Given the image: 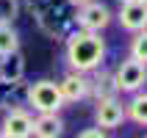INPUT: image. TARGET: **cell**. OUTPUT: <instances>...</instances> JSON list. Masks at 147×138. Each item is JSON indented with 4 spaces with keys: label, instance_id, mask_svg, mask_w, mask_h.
<instances>
[{
    "label": "cell",
    "instance_id": "obj_1",
    "mask_svg": "<svg viewBox=\"0 0 147 138\" xmlns=\"http://www.w3.org/2000/svg\"><path fill=\"white\" fill-rule=\"evenodd\" d=\"M64 58L72 72L89 75L100 69L103 58H106V41L100 39V31H83L75 25L72 31L64 36Z\"/></svg>",
    "mask_w": 147,
    "mask_h": 138
},
{
    "label": "cell",
    "instance_id": "obj_2",
    "mask_svg": "<svg viewBox=\"0 0 147 138\" xmlns=\"http://www.w3.org/2000/svg\"><path fill=\"white\" fill-rule=\"evenodd\" d=\"M75 6L69 0H47L45 8L36 14V25L47 33L50 39H64L75 28Z\"/></svg>",
    "mask_w": 147,
    "mask_h": 138
},
{
    "label": "cell",
    "instance_id": "obj_3",
    "mask_svg": "<svg viewBox=\"0 0 147 138\" xmlns=\"http://www.w3.org/2000/svg\"><path fill=\"white\" fill-rule=\"evenodd\" d=\"M25 99L28 105L36 111V113H45V111H58L64 105V97H61V89L58 83L53 80H36L25 89Z\"/></svg>",
    "mask_w": 147,
    "mask_h": 138
},
{
    "label": "cell",
    "instance_id": "obj_4",
    "mask_svg": "<svg viewBox=\"0 0 147 138\" xmlns=\"http://www.w3.org/2000/svg\"><path fill=\"white\" fill-rule=\"evenodd\" d=\"M114 80H117V89H119V91H128V94L144 89V83H147V64L136 61L133 55L125 58L122 64L117 66Z\"/></svg>",
    "mask_w": 147,
    "mask_h": 138
},
{
    "label": "cell",
    "instance_id": "obj_5",
    "mask_svg": "<svg viewBox=\"0 0 147 138\" xmlns=\"http://www.w3.org/2000/svg\"><path fill=\"white\" fill-rule=\"evenodd\" d=\"M108 22H111V11L100 0H89L75 8V25L83 31H103Z\"/></svg>",
    "mask_w": 147,
    "mask_h": 138
},
{
    "label": "cell",
    "instance_id": "obj_6",
    "mask_svg": "<svg viewBox=\"0 0 147 138\" xmlns=\"http://www.w3.org/2000/svg\"><path fill=\"white\" fill-rule=\"evenodd\" d=\"M0 135L3 138H28L33 135V116L20 105H11L0 122Z\"/></svg>",
    "mask_w": 147,
    "mask_h": 138
},
{
    "label": "cell",
    "instance_id": "obj_7",
    "mask_svg": "<svg viewBox=\"0 0 147 138\" xmlns=\"http://www.w3.org/2000/svg\"><path fill=\"white\" fill-rule=\"evenodd\" d=\"M119 25L125 31H142L147 28V0H128V3H119Z\"/></svg>",
    "mask_w": 147,
    "mask_h": 138
},
{
    "label": "cell",
    "instance_id": "obj_8",
    "mask_svg": "<svg viewBox=\"0 0 147 138\" xmlns=\"http://www.w3.org/2000/svg\"><path fill=\"white\" fill-rule=\"evenodd\" d=\"M94 119L103 130H117L119 124L125 122V108L117 97L108 99H97V108H94Z\"/></svg>",
    "mask_w": 147,
    "mask_h": 138
},
{
    "label": "cell",
    "instance_id": "obj_9",
    "mask_svg": "<svg viewBox=\"0 0 147 138\" xmlns=\"http://www.w3.org/2000/svg\"><path fill=\"white\" fill-rule=\"evenodd\" d=\"M58 89H61L64 102H81V99L89 97V77L83 72H69L64 80L58 83Z\"/></svg>",
    "mask_w": 147,
    "mask_h": 138
},
{
    "label": "cell",
    "instance_id": "obj_10",
    "mask_svg": "<svg viewBox=\"0 0 147 138\" xmlns=\"http://www.w3.org/2000/svg\"><path fill=\"white\" fill-rule=\"evenodd\" d=\"M64 133V122H61V116L58 111H45L33 119V135L39 138H58Z\"/></svg>",
    "mask_w": 147,
    "mask_h": 138
},
{
    "label": "cell",
    "instance_id": "obj_11",
    "mask_svg": "<svg viewBox=\"0 0 147 138\" xmlns=\"http://www.w3.org/2000/svg\"><path fill=\"white\" fill-rule=\"evenodd\" d=\"M25 77V55L20 50L8 53V55L0 58V80L6 83H20Z\"/></svg>",
    "mask_w": 147,
    "mask_h": 138
},
{
    "label": "cell",
    "instance_id": "obj_12",
    "mask_svg": "<svg viewBox=\"0 0 147 138\" xmlns=\"http://www.w3.org/2000/svg\"><path fill=\"white\" fill-rule=\"evenodd\" d=\"M94 72H97V69H94ZM89 94L94 97V102H97V99L117 97L119 89H117L114 75H111V72H97V75H94V80H89Z\"/></svg>",
    "mask_w": 147,
    "mask_h": 138
},
{
    "label": "cell",
    "instance_id": "obj_13",
    "mask_svg": "<svg viewBox=\"0 0 147 138\" xmlns=\"http://www.w3.org/2000/svg\"><path fill=\"white\" fill-rule=\"evenodd\" d=\"M125 116H131L139 127H147V94H142V89L133 91V99L125 108Z\"/></svg>",
    "mask_w": 147,
    "mask_h": 138
},
{
    "label": "cell",
    "instance_id": "obj_14",
    "mask_svg": "<svg viewBox=\"0 0 147 138\" xmlns=\"http://www.w3.org/2000/svg\"><path fill=\"white\" fill-rule=\"evenodd\" d=\"M20 50V33H17L14 22H0V58Z\"/></svg>",
    "mask_w": 147,
    "mask_h": 138
},
{
    "label": "cell",
    "instance_id": "obj_15",
    "mask_svg": "<svg viewBox=\"0 0 147 138\" xmlns=\"http://www.w3.org/2000/svg\"><path fill=\"white\" fill-rule=\"evenodd\" d=\"M22 89V80L20 83H6V80H0V111H8V108L14 105V99H17V91Z\"/></svg>",
    "mask_w": 147,
    "mask_h": 138
},
{
    "label": "cell",
    "instance_id": "obj_16",
    "mask_svg": "<svg viewBox=\"0 0 147 138\" xmlns=\"http://www.w3.org/2000/svg\"><path fill=\"white\" fill-rule=\"evenodd\" d=\"M131 55L136 61H142V64H147V28L136 31V36L131 41Z\"/></svg>",
    "mask_w": 147,
    "mask_h": 138
},
{
    "label": "cell",
    "instance_id": "obj_17",
    "mask_svg": "<svg viewBox=\"0 0 147 138\" xmlns=\"http://www.w3.org/2000/svg\"><path fill=\"white\" fill-rule=\"evenodd\" d=\"M20 0H0V22H14L20 17Z\"/></svg>",
    "mask_w": 147,
    "mask_h": 138
},
{
    "label": "cell",
    "instance_id": "obj_18",
    "mask_svg": "<svg viewBox=\"0 0 147 138\" xmlns=\"http://www.w3.org/2000/svg\"><path fill=\"white\" fill-rule=\"evenodd\" d=\"M45 3H47V0H25V8H28V11H31L33 17L39 14L42 8H45Z\"/></svg>",
    "mask_w": 147,
    "mask_h": 138
},
{
    "label": "cell",
    "instance_id": "obj_19",
    "mask_svg": "<svg viewBox=\"0 0 147 138\" xmlns=\"http://www.w3.org/2000/svg\"><path fill=\"white\" fill-rule=\"evenodd\" d=\"M106 133H108V130H103V127H100V124H97L94 130H81V133H78V135H81V138H103V135H106Z\"/></svg>",
    "mask_w": 147,
    "mask_h": 138
},
{
    "label": "cell",
    "instance_id": "obj_20",
    "mask_svg": "<svg viewBox=\"0 0 147 138\" xmlns=\"http://www.w3.org/2000/svg\"><path fill=\"white\" fill-rule=\"evenodd\" d=\"M69 3H72L75 8H78V6H83V3H89V0H69Z\"/></svg>",
    "mask_w": 147,
    "mask_h": 138
},
{
    "label": "cell",
    "instance_id": "obj_21",
    "mask_svg": "<svg viewBox=\"0 0 147 138\" xmlns=\"http://www.w3.org/2000/svg\"><path fill=\"white\" fill-rule=\"evenodd\" d=\"M119 3H128V0H119Z\"/></svg>",
    "mask_w": 147,
    "mask_h": 138
}]
</instances>
